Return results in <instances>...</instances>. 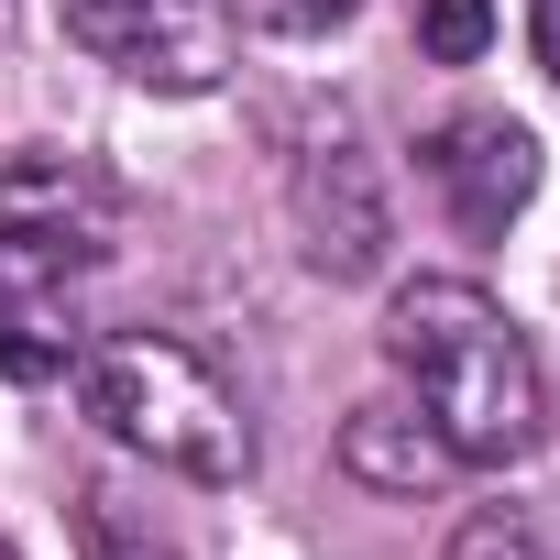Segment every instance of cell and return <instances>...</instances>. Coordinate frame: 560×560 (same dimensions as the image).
Masks as SVG:
<instances>
[{
    "label": "cell",
    "mask_w": 560,
    "mask_h": 560,
    "mask_svg": "<svg viewBox=\"0 0 560 560\" xmlns=\"http://www.w3.org/2000/svg\"><path fill=\"white\" fill-rule=\"evenodd\" d=\"M418 165H429V187L451 198V220H462L472 242H494V231L538 198V132L505 121V110H462V121H440V132L418 143Z\"/></svg>",
    "instance_id": "cell-5"
},
{
    "label": "cell",
    "mask_w": 560,
    "mask_h": 560,
    "mask_svg": "<svg viewBox=\"0 0 560 560\" xmlns=\"http://www.w3.org/2000/svg\"><path fill=\"white\" fill-rule=\"evenodd\" d=\"M100 198L56 165L0 176V374L12 385H67L100 341Z\"/></svg>",
    "instance_id": "cell-2"
},
{
    "label": "cell",
    "mask_w": 560,
    "mask_h": 560,
    "mask_svg": "<svg viewBox=\"0 0 560 560\" xmlns=\"http://www.w3.org/2000/svg\"><path fill=\"white\" fill-rule=\"evenodd\" d=\"M451 560H549V549H538V527H527L516 505H472V516L451 527Z\"/></svg>",
    "instance_id": "cell-10"
},
{
    "label": "cell",
    "mask_w": 560,
    "mask_h": 560,
    "mask_svg": "<svg viewBox=\"0 0 560 560\" xmlns=\"http://www.w3.org/2000/svg\"><path fill=\"white\" fill-rule=\"evenodd\" d=\"M527 34H538V67L560 78V0H538V23H527Z\"/></svg>",
    "instance_id": "cell-12"
},
{
    "label": "cell",
    "mask_w": 560,
    "mask_h": 560,
    "mask_svg": "<svg viewBox=\"0 0 560 560\" xmlns=\"http://www.w3.org/2000/svg\"><path fill=\"white\" fill-rule=\"evenodd\" d=\"M0 560H23V549H12V538H0Z\"/></svg>",
    "instance_id": "cell-13"
},
{
    "label": "cell",
    "mask_w": 560,
    "mask_h": 560,
    "mask_svg": "<svg viewBox=\"0 0 560 560\" xmlns=\"http://www.w3.org/2000/svg\"><path fill=\"white\" fill-rule=\"evenodd\" d=\"M56 23H67V45H89L110 78L165 89V100L220 89V78H231V45H242L231 0H56Z\"/></svg>",
    "instance_id": "cell-4"
},
{
    "label": "cell",
    "mask_w": 560,
    "mask_h": 560,
    "mask_svg": "<svg viewBox=\"0 0 560 560\" xmlns=\"http://www.w3.org/2000/svg\"><path fill=\"white\" fill-rule=\"evenodd\" d=\"M298 231H308V264L319 275H374L385 253V198H374V165L352 143H319L298 165Z\"/></svg>",
    "instance_id": "cell-6"
},
{
    "label": "cell",
    "mask_w": 560,
    "mask_h": 560,
    "mask_svg": "<svg viewBox=\"0 0 560 560\" xmlns=\"http://www.w3.org/2000/svg\"><path fill=\"white\" fill-rule=\"evenodd\" d=\"M78 549H89V560H187L176 538L132 527V516H121V494H78Z\"/></svg>",
    "instance_id": "cell-9"
},
{
    "label": "cell",
    "mask_w": 560,
    "mask_h": 560,
    "mask_svg": "<svg viewBox=\"0 0 560 560\" xmlns=\"http://www.w3.org/2000/svg\"><path fill=\"white\" fill-rule=\"evenodd\" d=\"M494 45V0H418V56L429 67H472Z\"/></svg>",
    "instance_id": "cell-8"
},
{
    "label": "cell",
    "mask_w": 560,
    "mask_h": 560,
    "mask_svg": "<svg viewBox=\"0 0 560 560\" xmlns=\"http://www.w3.org/2000/svg\"><path fill=\"white\" fill-rule=\"evenodd\" d=\"M78 407H89L121 451H143L154 472H187V483H209V494L253 483V418H242V396H231L187 341H165V330H110V341H89Z\"/></svg>",
    "instance_id": "cell-3"
},
{
    "label": "cell",
    "mask_w": 560,
    "mask_h": 560,
    "mask_svg": "<svg viewBox=\"0 0 560 560\" xmlns=\"http://www.w3.org/2000/svg\"><path fill=\"white\" fill-rule=\"evenodd\" d=\"M253 12L275 23V34H330V23H352L363 0H253Z\"/></svg>",
    "instance_id": "cell-11"
},
{
    "label": "cell",
    "mask_w": 560,
    "mask_h": 560,
    "mask_svg": "<svg viewBox=\"0 0 560 560\" xmlns=\"http://www.w3.org/2000/svg\"><path fill=\"white\" fill-rule=\"evenodd\" d=\"M385 363H396L407 407L451 440V462L538 451V418H549L538 352L505 319V298H483L472 275H407L385 298Z\"/></svg>",
    "instance_id": "cell-1"
},
{
    "label": "cell",
    "mask_w": 560,
    "mask_h": 560,
    "mask_svg": "<svg viewBox=\"0 0 560 560\" xmlns=\"http://www.w3.org/2000/svg\"><path fill=\"white\" fill-rule=\"evenodd\" d=\"M341 472L374 483V494H429V483L462 472V462H451V440H440L418 407H352V429H341Z\"/></svg>",
    "instance_id": "cell-7"
}]
</instances>
